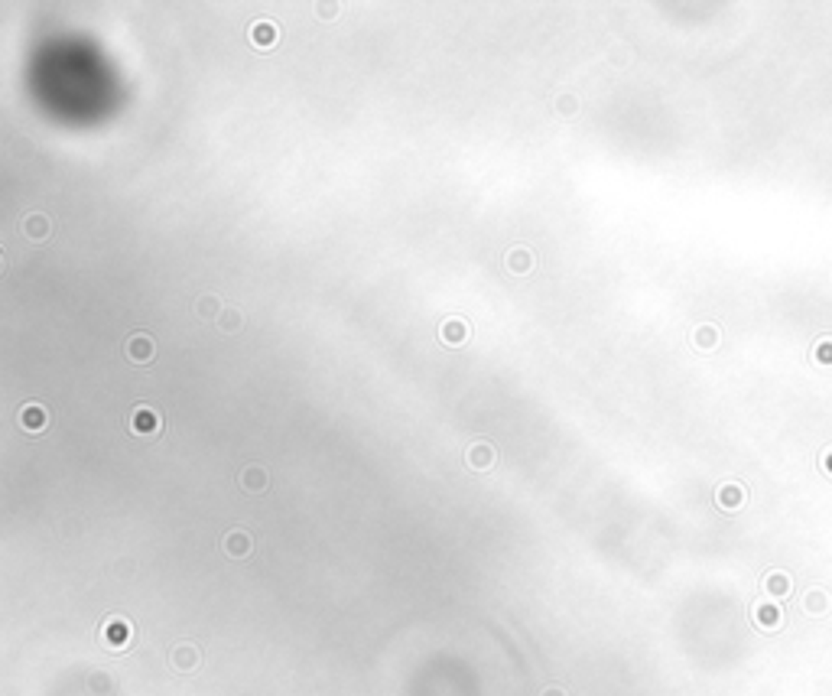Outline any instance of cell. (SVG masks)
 <instances>
[{
    "mask_svg": "<svg viewBox=\"0 0 832 696\" xmlns=\"http://www.w3.org/2000/svg\"><path fill=\"white\" fill-rule=\"evenodd\" d=\"M507 270L514 277H527L534 270V251L530 247H511L507 251Z\"/></svg>",
    "mask_w": 832,
    "mask_h": 696,
    "instance_id": "8",
    "label": "cell"
},
{
    "mask_svg": "<svg viewBox=\"0 0 832 696\" xmlns=\"http://www.w3.org/2000/svg\"><path fill=\"white\" fill-rule=\"evenodd\" d=\"M251 550H254V540H251L247 530H231V534L224 537V553H228V557L244 560Z\"/></svg>",
    "mask_w": 832,
    "mask_h": 696,
    "instance_id": "9",
    "label": "cell"
},
{
    "mask_svg": "<svg viewBox=\"0 0 832 696\" xmlns=\"http://www.w3.org/2000/svg\"><path fill=\"white\" fill-rule=\"evenodd\" d=\"M540 696H566V693H563V690H559V686H546V690H543V693H540Z\"/></svg>",
    "mask_w": 832,
    "mask_h": 696,
    "instance_id": "18",
    "label": "cell"
},
{
    "mask_svg": "<svg viewBox=\"0 0 832 696\" xmlns=\"http://www.w3.org/2000/svg\"><path fill=\"white\" fill-rule=\"evenodd\" d=\"M693 339H696V345H705V348H709V345H715V339H718V332H715L712 325H699V329H696V335H693Z\"/></svg>",
    "mask_w": 832,
    "mask_h": 696,
    "instance_id": "16",
    "label": "cell"
},
{
    "mask_svg": "<svg viewBox=\"0 0 832 696\" xmlns=\"http://www.w3.org/2000/svg\"><path fill=\"white\" fill-rule=\"evenodd\" d=\"M494 462H498V449H494L491 443H471L469 449H465V465L475 472L491 469Z\"/></svg>",
    "mask_w": 832,
    "mask_h": 696,
    "instance_id": "4",
    "label": "cell"
},
{
    "mask_svg": "<svg viewBox=\"0 0 832 696\" xmlns=\"http://www.w3.org/2000/svg\"><path fill=\"white\" fill-rule=\"evenodd\" d=\"M237 482L244 485V492H251V494H260L264 488H267V482H270V475H267V469H260V465H247L241 475H237Z\"/></svg>",
    "mask_w": 832,
    "mask_h": 696,
    "instance_id": "11",
    "label": "cell"
},
{
    "mask_svg": "<svg viewBox=\"0 0 832 696\" xmlns=\"http://www.w3.org/2000/svg\"><path fill=\"white\" fill-rule=\"evenodd\" d=\"M221 332H241V325H244V312L235 310V306H224V312L218 316V322H215Z\"/></svg>",
    "mask_w": 832,
    "mask_h": 696,
    "instance_id": "13",
    "label": "cell"
},
{
    "mask_svg": "<svg viewBox=\"0 0 832 696\" xmlns=\"http://www.w3.org/2000/svg\"><path fill=\"white\" fill-rule=\"evenodd\" d=\"M195 310H199V316H202V319H215V322H218V316L224 312V306H221V300H218V296H202Z\"/></svg>",
    "mask_w": 832,
    "mask_h": 696,
    "instance_id": "14",
    "label": "cell"
},
{
    "mask_svg": "<svg viewBox=\"0 0 832 696\" xmlns=\"http://www.w3.org/2000/svg\"><path fill=\"white\" fill-rule=\"evenodd\" d=\"M202 664V654H199V648L189 641H182L172 648V667L179 670V674H192L195 667Z\"/></svg>",
    "mask_w": 832,
    "mask_h": 696,
    "instance_id": "5",
    "label": "cell"
},
{
    "mask_svg": "<svg viewBox=\"0 0 832 696\" xmlns=\"http://www.w3.org/2000/svg\"><path fill=\"white\" fill-rule=\"evenodd\" d=\"M251 43H254L257 49H273V46H277V26L270 20L251 23Z\"/></svg>",
    "mask_w": 832,
    "mask_h": 696,
    "instance_id": "10",
    "label": "cell"
},
{
    "mask_svg": "<svg viewBox=\"0 0 832 696\" xmlns=\"http://www.w3.org/2000/svg\"><path fill=\"white\" fill-rule=\"evenodd\" d=\"M576 111H579V98L576 95H559L556 98V114H559V118H572Z\"/></svg>",
    "mask_w": 832,
    "mask_h": 696,
    "instance_id": "15",
    "label": "cell"
},
{
    "mask_svg": "<svg viewBox=\"0 0 832 696\" xmlns=\"http://www.w3.org/2000/svg\"><path fill=\"white\" fill-rule=\"evenodd\" d=\"M101 641L111 648V651H124L130 641H134V625L130 621H124V618H107L105 621V628H101Z\"/></svg>",
    "mask_w": 832,
    "mask_h": 696,
    "instance_id": "2",
    "label": "cell"
},
{
    "mask_svg": "<svg viewBox=\"0 0 832 696\" xmlns=\"http://www.w3.org/2000/svg\"><path fill=\"white\" fill-rule=\"evenodd\" d=\"M718 501L725 504V508H732V504L738 501V488H732V485H728V488H722V492H718Z\"/></svg>",
    "mask_w": 832,
    "mask_h": 696,
    "instance_id": "17",
    "label": "cell"
},
{
    "mask_svg": "<svg viewBox=\"0 0 832 696\" xmlns=\"http://www.w3.org/2000/svg\"><path fill=\"white\" fill-rule=\"evenodd\" d=\"M127 427L137 433V436H160L163 429V417L156 413L153 407H147V404H140V407L130 410L127 417Z\"/></svg>",
    "mask_w": 832,
    "mask_h": 696,
    "instance_id": "1",
    "label": "cell"
},
{
    "mask_svg": "<svg viewBox=\"0 0 832 696\" xmlns=\"http://www.w3.org/2000/svg\"><path fill=\"white\" fill-rule=\"evenodd\" d=\"M20 231L30 238V241H46V238L53 235V222H49L43 212H33L20 222Z\"/></svg>",
    "mask_w": 832,
    "mask_h": 696,
    "instance_id": "6",
    "label": "cell"
},
{
    "mask_svg": "<svg viewBox=\"0 0 832 696\" xmlns=\"http://www.w3.org/2000/svg\"><path fill=\"white\" fill-rule=\"evenodd\" d=\"M46 410L39 407V404H30V407H23L20 410V427L26 429V433H39V429L46 427Z\"/></svg>",
    "mask_w": 832,
    "mask_h": 696,
    "instance_id": "12",
    "label": "cell"
},
{
    "mask_svg": "<svg viewBox=\"0 0 832 696\" xmlns=\"http://www.w3.org/2000/svg\"><path fill=\"white\" fill-rule=\"evenodd\" d=\"M124 355H127V362H134V364H150L156 358V342H153L147 332H134L127 342H124Z\"/></svg>",
    "mask_w": 832,
    "mask_h": 696,
    "instance_id": "3",
    "label": "cell"
},
{
    "mask_svg": "<svg viewBox=\"0 0 832 696\" xmlns=\"http://www.w3.org/2000/svg\"><path fill=\"white\" fill-rule=\"evenodd\" d=\"M439 339L442 342H449V345H462V342H469L471 339V325L465 319H446L442 325H439Z\"/></svg>",
    "mask_w": 832,
    "mask_h": 696,
    "instance_id": "7",
    "label": "cell"
}]
</instances>
